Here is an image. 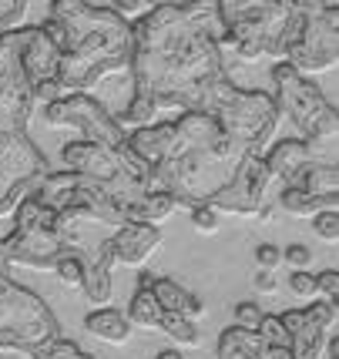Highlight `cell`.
Wrapping results in <instances>:
<instances>
[{
	"instance_id": "1",
	"label": "cell",
	"mask_w": 339,
	"mask_h": 359,
	"mask_svg": "<svg viewBox=\"0 0 339 359\" xmlns=\"http://www.w3.org/2000/svg\"><path fill=\"white\" fill-rule=\"evenodd\" d=\"M135 50H131V81L135 94L128 108L118 114L124 131H135L154 121L165 108L205 111L225 71L222 50V24L215 0H188V4H161L131 24Z\"/></svg>"
},
{
	"instance_id": "2",
	"label": "cell",
	"mask_w": 339,
	"mask_h": 359,
	"mask_svg": "<svg viewBox=\"0 0 339 359\" xmlns=\"http://www.w3.org/2000/svg\"><path fill=\"white\" fill-rule=\"evenodd\" d=\"M242 158L232 151L222 128L205 111H182L168 121V141L152 165L148 188L171 195L178 208L205 205L225 185Z\"/></svg>"
},
{
	"instance_id": "3",
	"label": "cell",
	"mask_w": 339,
	"mask_h": 359,
	"mask_svg": "<svg viewBox=\"0 0 339 359\" xmlns=\"http://www.w3.org/2000/svg\"><path fill=\"white\" fill-rule=\"evenodd\" d=\"M51 20L64 31L58 81L64 91H91L108 74L131 67L135 31L111 7H91L88 0H51Z\"/></svg>"
},
{
	"instance_id": "4",
	"label": "cell",
	"mask_w": 339,
	"mask_h": 359,
	"mask_svg": "<svg viewBox=\"0 0 339 359\" xmlns=\"http://www.w3.org/2000/svg\"><path fill=\"white\" fill-rule=\"evenodd\" d=\"M222 50L239 61H282L299 27L295 0H215Z\"/></svg>"
},
{
	"instance_id": "5",
	"label": "cell",
	"mask_w": 339,
	"mask_h": 359,
	"mask_svg": "<svg viewBox=\"0 0 339 359\" xmlns=\"http://www.w3.org/2000/svg\"><path fill=\"white\" fill-rule=\"evenodd\" d=\"M272 84H276V101L279 118H289V125L309 141L312 158L319 161V151H333L336 155V138H339V111L336 104L326 97L306 74H299L293 64L276 61L272 64Z\"/></svg>"
},
{
	"instance_id": "6",
	"label": "cell",
	"mask_w": 339,
	"mask_h": 359,
	"mask_svg": "<svg viewBox=\"0 0 339 359\" xmlns=\"http://www.w3.org/2000/svg\"><path fill=\"white\" fill-rule=\"evenodd\" d=\"M205 114H212L218 121L225 141L239 158L262 155L279 128V108L272 101V94L246 91L232 78L215 88V94L205 104Z\"/></svg>"
},
{
	"instance_id": "7",
	"label": "cell",
	"mask_w": 339,
	"mask_h": 359,
	"mask_svg": "<svg viewBox=\"0 0 339 359\" xmlns=\"http://www.w3.org/2000/svg\"><path fill=\"white\" fill-rule=\"evenodd\" d=\"M58 339L61 323L44 299L11 276H0V349L41 359Z\"/></svg>"
},
{
	"instance_id": "8",
	"label": "cell",
	"mask_w": 339,
	"mask_h": 359,
	"mask_svg": "<svg viewBox=\"0 0 339 359\" xmlns=\"http://www.w3.org/2000/svg\"><path fill=\"white\" fill-rule=\"evenodd\" d=\"M58 212L37 202V195H27L11 215V235L4 238V249L11 266L37 269V272H54L58 259L67 255L61 235L54 232Z\"/></svg>"
},
{
	"instance_id": "9",
	"label": "cell",
	"mask_w": 339,
	"mask_h": 359,
	"mask_svg": "<svg viewBox=\"0 0 339 359\" xmlns=\"http://www.w3.org/2000/svg\"><path fill=\"white\" fill-rule=\"evenodd\" d=\"M299 27L282 61L299 74H326L339 64V7L326 0H295Z\"/></svg>"
},
{
	"instance_id": "10",
	"label": "cell",
	"mask_w": 339,
	"mask_h": 359,
	"mask_svg": "<svg viewBox=\"0 0 339 359\" xmlns=\"http://www.w3.org/2000/svg\"><path fill=\"white\" fill-rule=\"evenodd\" d=\"M47 172H51V161L27 138V131L0 135V219H11L14 208L41 185Z\"/></svg>"
},
{
	"instance_id": "11",
	"label": "cell",
	"mask_w": 339,
	"mask_h": 359,
	"mask_svg": "<svg viewBox=\"0 0 339 359\" xmlns=\"http://www.w3.org/2000/svg\"><path fill=\"white\" fill-rule=\"evenodd\" d=\"M44 121L51 128H74L84 141L105 144V148H118L128 138L118 118L98 97H91V91H67L58 101L44 104Z\"/></svg>"
},
{
	"instance_id": "12",
	"label": "cell",
	"mask_w": 339,
	"mask_h": 359,
	"mask_svg": "<svg viewBox=\"0 0 339 359\" xmlns=\"http://www.w3.org/2000/svg\"><path fill=\"white\" fill-rule=\"evenodd\" d=\"M20 41L24 27L0 34V135L27 131L34 114V88L20 71Z\"/></svg>"
},
{
	"instance_id": "13",
	"label": "cell",
	"mask_w": 339,
	"mask_h": 359,
	"mask_svg": "<svg viewBox=\"0 0 339 359\" xmlns=\"http://www.w3.org/2000/svg\"><path fill=\"white\" fill-rule=\"evenodd\" d=\"M269 185H272V178L265 172L262 155H246L239 165H235V172H232L229 182L218 188L205 205H212L222 219H225V215L252 219V215L269 202V195H265Z\"/></svg>"
},
{
	"instance_id": "14",
	"label": "cell",
	"mask_w": 339,
	"mask_h": 359,
	"mask_svg": "<svg viewBox=\"0 0 339 359\" xmlns=\"http://www.w3.org/2000/svg\"><path fill=\"white\" fill-rule=\"evenodd\" d=\"M279 319L289 332V359H323L326 343L336 336L339 302L312 299L306 309H289Z\"/></svg>"
},
{
	"instance_id": "15",
	"label": "cell",
	"mask_w": 339,
	"mask_h": 359,
	"mask_svg": "<svg viewBox=\"0 0 339 359\" xmlns=\"http://www.w3.org/2000/svg\"><path fill=\"white\" fill-rule=\"evenodd\" d=\"M61 165L77 175H84V178H91V182H101V185H108V182H114L121 175V161H118L114 148H105V144H94V141L84 138L64 144Z\"/></svg>"
},
{
	"instance_id": "16",
	"label": "cell",
	"mask_w": 339,
	"mask_h": 359,
	"mask_svg": "<svg viewBox=\"0 0 339 359\" xmlns=\"http://www.w3.org/2000/svg\"><path fill=\"white\" fill-rule=\"evenodd\" d=\"M161 245V229L158 225H141V222H124L111 232V249H114V262L128 269H145Z\"/></svg>"
},
{
	"instance_id": "17",
	"label": "cell",
	"mask_w": 339,
	"mask_h": 359,
	"mask_svg": "<svg viewBox=\"0 0 339 359\" xmlns=\"http://www.w3.org/2000/svg\"><path fill=\"white\" fill-rule=\"evenodd\" d=\"M58 64H61V47L54 44L47 31L37 27H24V41H20V71L24 78L34 84L58 78Z\"/></svg>"
},
{
	"instance_id": "18",
	"label": "cell",
	"mask_w": 339,
	"mask_h": 359,
	"mask_svg": "<svg viewBox=\"0 0 339 359\" xmlns=\"http://www.w3.org/2000/svg\"><path fill=\"white\" fill-rule=\"evenodd\" d=\"M262 161H265V172L272 182L279 185H299V178L306 172L309 161H316L312 158V148H309V141L303 138H282L276 144H269L262 151Z\"/></svg>"
},
{
	"instance_id": "19",
	"label": "cell",
	"mask_w": 339,
	"mask_h": 359,
	"mask_svg": "<svg viewBox=\"0 0 339 359\" xmlns=\"http://www.w3.org/2000/svg\"><path fill=\"white\" fill-rule=\"evenodd\" d=\"M81 266H84V282H81V292L88 296V302L94 306H108L114 296V249H111V238H105L98 249H91L88 255H77Z\"/></svg>"
},
{
	"instance_id": "20",
	"label": "cell",
	"mask_w": 339,
	"mask_h": 359,
	"mask_svg": "<svg viewBox=\"0 0 339 359\" xmlns=\"http://www.w3.org/2000/svg\"><path fill=\"white\" fill-rule=\"evenodd\" d=\"M215 359H289V349L269 346L255 329L229 326L215 343Z\"/></svg>"
},
{
	"instance_id": "21",
	"label": "cell",
	"mask_w": 339,
	"mask_h": 359,
	"mask_svg": "<svg viewBox=\"0 0 339 359\" xmlns=\"http://www.w3.org/2000/svg\"><path fill=\"white\" fill-rule=\"evenodd\" d=\"M84 329L91 332L94 339H101L108 346H124L131 339V332H135V326L128 323V316L121 309H111V306H98L94 313H88Z\"/></svg>"
},
{
	"instance_id": "22",
	"label": "cell",
	"mask_w": 339,
	"mask_h": 359,
	"mask_svg": "<svg viewBox=\"0 0 339 359\" xmlns=\"http://www.w3.org/2000/svg\"><path fill=\"white\" fill-rule=\"evenodd\" d=\"M326 208H339V198H319V195L303 191L299 185H282L276 202V212L293 215V219H312L316 212H326Z\"/></svg>"
},
{
	"instance_id": "23",
	"label": "cell",
	"mask_w": 339,
	"mask_h": 359,
	"mask_svg": "<svg viewBox=\"0 0 339 359\" xmlns=\"http://www.w3.org/2000/svg\"><path fill=\"white\" fill-rule=\"evenodd\" d=\"M175 208H178V202L171 198V195H165V191H145L138 202L131 205L128 212H124V222H141V225H161L165 219H171L175 215Z\"/></svg>"
},
{
	"instance_id": "24",
	"label": "cell",
	"mask_w": 339,
	"mask_h": 359,
	"mask_svg": "<svg viewBox=\"0 0 339 359\" xmlns=\"http://www.w3.org/2000/svg\"><path fill=\"white\" fill-rule=\"evenodd\" d=\"M128 323L135 329H148V332H158V326H161V316H165V309L158 306V299H154L152 285H145V282H138V289H135V296H131V306H128Z\"/></svg>"
},
{
	"instance_id": "25",
	"label": "cell",
	"mask_w": 339,
	"mask_h": 359,
	"mask_svg": "<svg viewBox=\"0 0 339 359\" xmlns=\"http://www.w3.org/2000/svg\"><path fill=\"white\" fill-rule=\"evenodd\" d=\"M299 188L309 195H319V198H339V168L336 161H309Z\"/></svg>"
},
{
	"instance_id": "26",
	"label": "cell",
	"mask_w": 339,
	"mask_h": 359,
	"mask_svg": "<svg viewBox=\"0 0 339 359\" xmlns=\"http://www.w3.org/2000/svg\"><path fill=\"white\" fill-rule=\"evenodd\" d=\"M158 332H161V336H168L178 349H195V346H201L199 323L185 319L182 313H165V316H161V326H158Z\"/></svg>"
},
{
	"instance_id": "27",
	"label": "cell",
	"mask_w": 339,
	"mask_h": 359,
	"mask_svg": "<svg viewBox=\"0 0 339 359\" xmlns=\"http://www.w3.org/2000/svg\"><path fill=\"white\" fill-rule=\"evenodd\" d=\"M152 292H154L158 306H161L165 313H182L185 316L188 302H192V292H188L185 285H178L175 279H168V276H154Z\"/></svg>"
},
{
	"instance_id": "28",
	"label": "cell",
	"mask_w": 339,
	"mask_h": 359,
	"mask_svg": "<svg viewBox=\"0 0 339 359\" xmlns=\"http://www.w3.org/2000/svg\"><path fill=\"white\" fill-rule=\"evenodd\" d=\"M54 276H58V282H61L64 289H81V282H84V266H81V259H77L74 252H67V255L58 259Z\"/></svg>"
},
{
	"instance_id": "29",
	"label": "cell",
	"mask_w": 339,
	"mask_h": 359,
	"mask_svg": "<svg viewBox=\"0 0 339 359\" xmlns=\"http://www.w3.org/2000/svg\"><path fill=\"white\" fill-rule=\"evenodd\" d=\"M255 332H259L269 346H282V349H289V332H286V326H282V319H279V316L262 313V319H259Z\"/></svg>"
},
{
	"instance_id": "30",
	"label": "cell",
	"mask_w": 339,
	"mask_h": 359,
	"mask_svg": "<svg viewBox=\"0 0 339 359\" xmlns=\"http://www.w3.org/2000/svg\"><path fill=\"white\" fill-rule=\"evenodd\" d=\"M312 229H316V235H319L323 242L336 245V242H339V208L316 212V215H312Z\"/></svg>"
},
{
	"instance_id": "31",
	"label": "cell",
	"mask_w": 339,
	"mask_h": 359,
	"mask_svg": "<svg viewBox=\"0 0 339 359\" xmlns=\"http://www.w3.org/2000/svg\"><path fill=\"white\" fill-rule=\"evenodd\" d=\"M192 212V225H195V232L199 235H215L222 229V215H218L212 205H195V208H188Z\"/></svg>"
},
{
	"instance_id": "32",
	"label": "cell",
	"mask_w": 339,
	"mask_h": 359,
	"mask_svg": "<svg viewBox=\"0 0 339 359\" xmlns=\"http://www.w3.org/2000/svg\"><path fill=\"white\" fill-rule=\"evenodd\" d=\"M289 289H293L295 299L312 302L316 299V276H309V269H295L293 276H289Z\"/></svg>"
},
{
	"instance_id": "33",
	"label": "cell",
	"mask_w": 339,
	"mask_h": 359,
	"mask_svg": "<svg viewBox=\"0 0 339 359\" xmlns=\"http://www.w3.org/2000/svg\"><path fill=\"white\" fill-rule=\"evenodd\" d=\"M316 299L339 302V272L336 269H323V272L316 276Z\"/></svg>"
},
{
	"instance_id": "34",
	"label": "cell",
	"mask_w": 339,
	"mask_h": 359,
	"mask_svg": "<svg viewBox=\"0 0 339 359\" xmlns=\"http://www.w3.org/2000/svg\"><path fill=\"white\" fill-rule=\"evenodd\" d=\"M282 262L293 269V272L295 269H309L312 266V249L303 245V242H293V245H286V249H282Z\"/></svg>"
},
{
	"instance_id": "35",
	"label": "cell",
	"mask_w": 339,
	"mask_h": 359,
	"mask_svg": "<svg viewBox=\"0 0 339 359\" xmlns=\"http://www.w3.org/2000/svg\"><path fill=\"white\" fill-rule=\"evenodd\" d=\"M111 11H114L118 17H124L128 24H135L138 17H145L148 11H152V4H148V0H114Z\"/></svg>"
},
{
	"instance_id": "36",
	"label": "cell",
	"mask_w": 339,
	"mask_h": 359,
	"mask_svg": "<svg viewBox=\"0 0 339 359\" xmlns=\"http://www.w3.org/2000/svg\"><path fill=\"white\" fill-rule=\"evenodd\" d=\"M41 359H94L91 353H84L77 343H71V339H58V343L47 349Z\"/></svg>"
},
{
	"instance_id": "37",
	"label": "cell",
	"mask_w": 339,
	"mask_h": 359,
	"mask_svg": "<svg viewBox=\"0 0 339 359\" xmlns=\"http://www.w3.org/2000/svg\"><path fill=\"white\" fill-rule=\"evenodd\" d=\"M255 266L279 272V266H282V249H279V245H272V242H262V245H255Z\"/></svg>"
},
{
	"instance_id": "38",
	"label": "cell",
	"mask_w": 339,
	"mask_h": 359,
	"mask_svg": "<svg viewBox=\"0 0 339 359\" xmlns=\"http://www.w3.org/2000/svg\"><path fill=\"white\" fill-rule=\"evenodd\" d=\"M259 319H262L259 302H239V306H235V326L255 329V326H259Z\"/></svg>"
},
{
	"instance_id": "39",
	"label": "cell",
	"mask_w": 339,
	"mask_h": 359,
	"mask_svg": "<svg viewBox=\"0 0 339 359\" xmlns=\"http://www.w3.org/2000/svg\"><path fill=\"white\" fill-rule=\"evenodd\" d=\"M64 91V84L58 78H51V81H41V84H34V101H44V104H51V101H58Z\"/></svg>"
},
{
	"instance_id": "40",
	"label": "cell",
	"mask_w": 339,
	"mask_h": 359,
	"mask_svg": "<svg viewBox=\"0 0 339 359\" xmlns=\"http://www.w3.org/2000/svg\"><path fill=\"white\" fill-rule=\"evenodd\" d=\"M255 292H259V296H272V292H279V276L272 272V269H259V272H255Z\"/></svg>"
},
{
	"instance_id": "41",
	"label": "cell",
	"mask_w": 339,
	"mask_h": 359,
	"mask_svg": "<svg viewBox=\"0 0 339 359\" xmlns=\"http://www.w3.org/2000/svg\"><path fill=\"white\" fill-rule=\"evenodd\" d=\"M323 359H339V336H333V339L326 343V353H323Z\"/></svg>"
},
{
	"instance_id": "42",
	"label": "cell",
	"mask_w": 339,
	"mask_h": 359,
	"mask_svg": "<svg viewBox=\"0 0 339 359\" xmlns=\"http://www.w3.org/2000/svg\"><path fill=\"white\" fill-rule=\"evenodd\" d=\"M154 359H185V356H182V349H161Z\"/></svg>"
},
{
	"instance_id": "43",
	"label": "cell",
	"mask_w": 339,
	"mask_h": 359,
	"mask_svg": "<svg viewBox=\"0 0 339 359\" xmlns=\"http://www.w3.org/2000/svg\"><path fill=\"white\" fill-rule=\"evenodd\" d=\"M152 7H161V4H188V0H148Z\"/></svg>"
}]
</instances>
